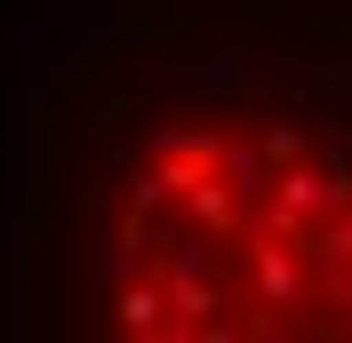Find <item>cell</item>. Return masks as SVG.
Returning a JSON list of instances; mask_svg holds the SVG:
<instances>
[{"label": "cell", "instance_id": "obj_1", "mask_svg": "<svg viewBox=\"0 0 352 343\" xmlns=\"http://www.w3.org/2000/svg\"><path fill=\"white\" fill-rule=\"evenodd\" d=\"M72 303L136 343H352V128L280 96H160L96 136Z\"/></svg>", "mask_w": 352, "mask_h": 343}]
</instances>
